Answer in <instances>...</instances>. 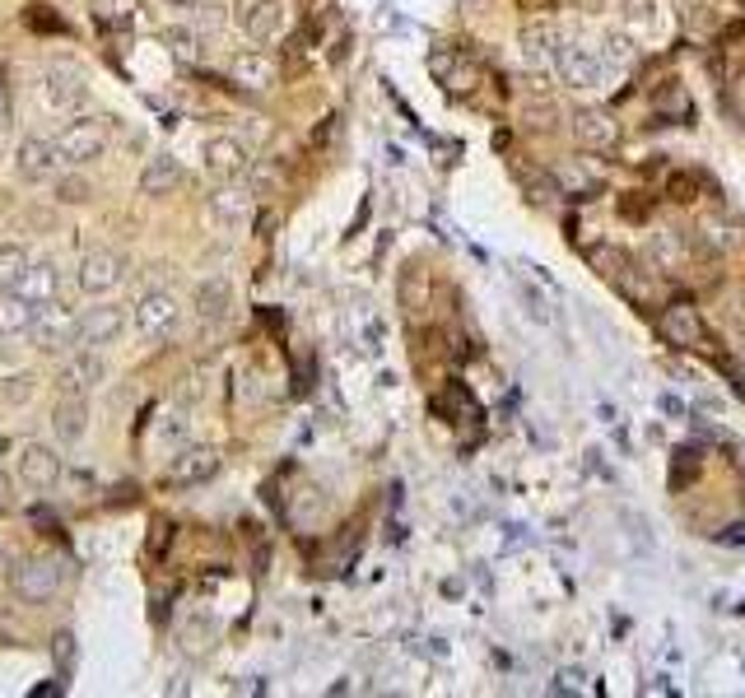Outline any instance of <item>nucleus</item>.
<instances>
[{"instance_id":"f03ea898","label":"nucleus","mask_w":745,"mask_h":698,"mask_svg":"<svg viewBox=\"0 0 745 698\" xmlns=\"http://www.w3.org/2000/svg\"><path fill=\"white\" fill-rule=\"evenodd\" d=\"M56 145H61V159L66 168H84V163H98L112 145V121L108 117H75L56 131Z\"/></svg>"},{"instance_id":"e433bc0d","label":"nucleus","mask_w":745,"mask_h":698,"mask_svg":"<svg viewBox=\"0 0 745 698\" xmlns=\"http://www.w3.org/2000/svg\"><path fill=\"white\" fill-rule=\"evenodd\" d=\"M522 5H527V10H550L555 0H522Z\"/></svg>"},{"instance_id":"2eb2a0df","label":"nucleus","mask_w":745,"mask_h":698,"mask_svg":"<svg viewBox=\"0 0 745 698\" xmlns=\"http://www.w3.org/2000/svg\"><path fill=\"white\" fill-rule=\"evenodd\" d=\"M559 61V75H564V84H573V89H596L601 84V61H596L592 52H583V47H559L555 52Z\"/></svg>"},{"instance_id":"7c9ffc66","label":"nucleus","mask_w":745,"mask_h":698,"mask_svg":"<svg viewBox=\"0 0 745 698\" xmlns=\"http://www.w3.org/2000/svg\"><path fill=\"white\" fill-rule=\"evenodd\" d=\"M657 410H662V415H685V405H680L671 391H662V396H657Z\"/></svg>"},{"instance_id":"c756f323","label":"nucleus","mask_w":745,"mask_h":698,"mask_svg":"<svg viewBox=\"0 0 745 698\" xmlns=\"http://www.w3.org/2000/svg\"><path fill=\"white\" fill-rule=\"evenodd\" d=\"M70 657H75V638L56 633V661H61V671H70Z\"/></svg>"},{"instance_id":"0eeeda50","label":"nucleus","mask_w":745,"mask_h":698,"mask_svg":"<svg viewBox=\"0 0 745 698\" xmlns=\"http://www.w3.org/2000/svg\"><path fill=\"white\" fill-rule=\"evenodd\" d=\"M33 340H38L42 349H70V345H80V312L70 308V303H61V298L42 303L38 322H33Z\"/></svg>"},{"instance_id":"412c9836","label":"nucleus","mask_w":745,"mask_h":698,"mask_svg":"<svg viewBox=\"0 0 745 698\" xmlns=\"http://www.w3.org/2000/svg\"><path fill=\"white\" fill-rule=\"evenodd\" d=\"M19 294H28L33 303H52V298H61V270H56V261L47 256V261H33L24 275V284H19Z\"/></svg>"},{"instance_id":"c9c22d12","label":"nucleus","mask_w":745,"mask_h":698,"mask_svg":"<svg viewBox=\"0 0 745 698\" xmlns=\"http://www.w3.org/2000/svg\"><path fill=\"white\" fill-rule=\"evenodd\" d=\"M163 5H168V10H196L201 0H163Z\"/></svg>"},{"instance_id":"423d86ee","label":"nucleus","mask_w":745,"mask_h":698,"mask_svg":"<svg viewBox=\"0 0 745 698\" xmlns=\"http://www.w3.org/2000/svg\"><path fill=\"white\" fill-rule=\"evenodd\" d=\"M61 587H66V568L56 564V559H24V564L14 568V596L28 605L52 601Z\"/></svg>"},{"instance_id":"393cba45","label":"nucleus","mask_w":745,"mask_h":698,"mask_svg":"<svg viewBox=\"0 0 745 698\" xmlns=\"http://www.w3.org/2000/svg\"><path fill=\"white\" fill-rule=\"evenodd\" d=\"M699 447H680L676 452V466H671V489H685L690 484V475H699Z\"/></svg>"},{"instance_id":"9b49d317","label":"nucleus","mask_w":745,"mask_h":698,"mask_svg":"<svg viewBox=\"0 0 745 698\" xmlns=\"http://www.w3.org/2000/svg\"><path fill=\"white\" fill-rule=\"evenodd\" d=\"M126 331V312L112 308V303H98V308L80 312V349H103Z\"/></svg>"},{"instance_id":"ddd939ff","label":"nucleus","mask_w":745,"mask_h":698,"mask_svg":"<svg viewBox=\"0 0 745 698\" xmlns=\"http://www.w3.org/2000/svg\"><path fill=\"white\" fill-rule=\"evenodd\" d=\"M205 168L219 177V182H238L247 173V145L233 140V135H215L205 140Z\"/></svg>"},{"instance_id":"a211bd4d","label":"nucleus","mask_w":745,"mask_h":698,"mask_svg":"<svg viewBox=\"0 0 745 698\" xmlns=\"http://www.w3.org/2000/svg\"><path fill=\"white\" fill-rule=\"evenodd\" d=\"M243 28H247V38H257V42H271L285 33V0H252L243 14Z\"/></svg>"},{"instance_id":"f257e3e1","label":"nucleus","mask_w":745,"mask_h":698,"mask_svg":"<svg viewBox=\"0 0 745 698\" xmlns=\"http://www.w3.org/2000/svg\"><path fill=\"white\" fill-rule=\"evenodd\" d=\"M657 336L666 340L671 349H685V354H718V340L708 336L704 317H699V308H694L690 298H671L662 308V317H657Z\"/></svg>"},{"instance_id":"6e6552de","label":"nucleus","mask_w":745,"mask_h":698,"mask_svg":"<svg viewBox=\"0 0 745 698\" xmlns=\"http://www.w3.org/2000/svg\"><path fill=\"white\" fill-rule=\"evenodd\" d=\"M61 475H66V461H61L56 447L24 443V452H19V480H24L33 494H52L56 484H61Z\"/></svg>"},{"instance_id":"bb28decb","label":"nucleus","mask_w":745,"mask_h":698,"mask_svg":"<svg viewBox=\"0 0 745 698\" xmlns=\"http://www.w3.org/2000/svg\"><path fill=\"white\" fill-rule=\"evenodd\" d=\"M215 210H219L224 219H243V215H247V196H243V191H219V196H215Z\"/></svg>"},{"instance_id":"2f4dec72","label":"nucleus","mask_w":745,"mask_h":698,"mask_svg":"<svg viewBox=\"0 0 745 698\" xmlns=\"http://www.w3.org/2000/svg\"><path fill=\"white\" fill-rule=\"evenodd\" d=\"M620 215H624V219H643V215H648V205L629 196V201H620Z\"/></svg>"},{"instance_id":"72a5a7b5","label":"nucleus","mask_w":745,"mask_h":698,"mask_svg":"<svg viewBox=\"0 0 745 698\" xmlns=\"http://www.w3.org/2000/svg\"><path fill=\"white\" fill-rule=\"evenodd\" d=\"M10 503H14V480L0 470V508H10Z\"/></svg>"},{"instance_id":"dca6fc26","label":"nucleus","mask_w":745,"mask_h":698,"mask_svg":"<svg viewBox=\"0 0 745 698\" xmlns=\"http://www.w3.org/2000/svg\"><path fill=\"white\" fill-rule=\"evenodd\" d=\"M182 182H187V173H182V163H177L173 154H154V159L140 168V191H145V196H173Z\"/></svg>"},{"instance_id":"f704fd0d","label":"nucleus","mask_w":745,"mask_h":698,"mask_svg":"<svg viewBox=\"0 0 745 698\" xmlns=\"http://www.w3.org/2000/svg\"><path fill=\"white\" fill-rule=\"evenodd\" d=\"M5 126H10V94L0 89V131H5Z\"/></svg>"},{"instance_id":"b1692460","label":"nucleus","mask_w":745,"mask_h":698,"mask_svg":"<svg viewBox=\"0 0 745 698\" xmlns=\"http://www.w3.org/2000/svg\"><path fill=\"white\" fill-rule=\"evenodd\" d=\"M219 470V457L210 447H187L182 452V466H177V480H210Z\"/></svg>"},{"instance_id":"7ed1b4c3","label":"nucleus","mask_w":745,"mask_h":698,"mask_svg":"<svg viewBox=\"0 0 745 698\" xmlns=\"http://www.w3.org/2000/svg\"><path fill=\"white\" fill-rule=\"evenodd\" d=\"M38 98H42V108H52V112H80L84 103H89V80H84V70L75 66H47V75H42L38 84Z\"/></svg>"},{"instance_id":"9d476101","label":"nucleus","mask_w":745,"mask_h":698,"mask_svg":"<svg viewBox=\"0 0 745 698\" xmlns=\"http://www.w3.org/2000/svg\"><path fill=\"white\" fill-rule=\"evenodd\" d=\"M610 284L620 289V298H629V303L643 308V312H652V308H657V298H662V275L648 270V266H638L634 256H629V261L610 275Z\"/></svg>"},{"instance_id":"a878e982","label":"nucleus","mask_w":745,"mask_h":698,"mask_svg":"<svg viewBox=\"0 0 745 698\" xmlns=\"http://www.w3.org/2000/svg\"><path fill=\"white\" fill-rule=\"evenodd\" d=\"M694 191H699V177H694V173H671V177H666V196H671L676 205H690Z\"/></svg>"},{"instance_id":"5701e85b","label":"nucleus","mask_w":745,"mask_h":698,"mask_svg":"<svg viewBox=\"0 0 745 698\" xmlns=\"http://www.w3.org/2000/svg\"><path fill=\"white\" fill-rule=\"evenodd\" d=\"M28 266H33V256H28L24 242H0V294H5V289H19Z\"/></svg>"},{"instance_id":"4468645a","label":"nucleus","mask_w":745,"mask_h":698,"mask_svg":"<svg viewBox=\"0 0 745 698\" xmlns=\"http://www.w3.org/2000/svg\"><path fill=\"white\" fill-rule=\"evenodd\" d=\"M33 322H38V303L19 289H5L0 294V336H33Z\"/></svg>"},{"instance_id":"4c0bfd02","label":"nucleus","mask_w":745,"mask_h":698,"mask_svg":"<svg viewBox=\"0 0 745 698\" xmlns=\"http://www.w3.org/2000/svg\"><path fill=\"white\" fill-rule=\"evenodd\" d=\"M0 452H10V438H0Z\"/></svg>"},{"instance_id":"6ab92c4d","label":"nucleus","mask_w":745,"mask_h":698,"mask_svg":"<svg viewBox=\"0 0 745 698\" xmlns=\"http://www.w3.org/2000/svg\"><path fill=\"white\" fill-rule=\"evenodd\" d=\"M573 135H578V145L583 149H610L615 145V135H620V126L610 121V112L583 108L578 117H573Z\"/></svg>"},{"instance_id":"20e7f679","label":"nucleus","mask_w":745,"mask_h":698,"mask_svg":"<svg viewBox=\"0 0 745 698\" xmlns=\"http://www.w3.org/2000/svg\"><path fill=\"white\" fill-rule=\"evenodd\" d=\"M14 173L24 177V182H56V177L66 173V159H61V145H56V135H28L19 154H14Z\"/></svg>"},{"instance_id":"473e14b6","label":"nucleus","mask_w":745,"mask_h":698,"mask_svg":"<svg viewBox=\"0 0 745 698\" xmlns=\"http://www.w3.org/2000/svg\"><path fill=\"white\" fill-rule=\"evenodd\" d=\"M722 545H745V522H736V526H727V531H722Z\"/></svg>"},{"instance_id":"1a4fd4ad","label":"nucleus","mask_w":745,"mask_h":698,"mask_svg":"<svg viewBox=\"0 0 745 698\" xmlns=\"http://www.w3.org/2000/svg\"><path fill=\"white\" fill-rule=\"evenodd\" d=\"M177 322H182V308H177V298L168 294V289H149V294L136 303V331L145 340L173 336Z\"/></svg>"},{"instance_id":"c85d7f7f","label":"nucleus","mask_w":745,"mask_h":698,"mask_svg":"<svg viewBox=\"0 0 745 698\" xmlns=\"http://www.w3.org/2000/svg\"><path fill=\"white\" fill-rule=\"evenodd\" d=\"M610 61H615V66H629V61H634V42L629 38H620V33H610Z\"/></svg>"},{"instance_id":"aec40b11","label":"nucleus","mask_w":745,"mask_h":698,"mask_svg":"<svg viewBox=\"0 0 745 698\" xmlns=\"http://www.w3.org/2000/svg\"><path fill=\"white\" fill-rule=\"evenodd\" d=\"M103 377H108V363L98 359V349H80V354L66 363L61 387H66V391H94Z\"/></svg>"},{"instance_id":"39448f33","label":"nucleus","mask_w":745,"mask_h":698,"mask_svg":"<svg viewBox=\"0 0 745 698\" xmlns=\"http://www.w3.org/2000/svg\"><path fill=\"white\" fill-rule=\"evenodd\" d=\"M126 280V261L117 252H108V247H94V252L80 256V266H75V284H80V294L89 298H103L112 294L117 284Z\"/></svg>"},{"instance_id":"cd10ccee","label":"nucleus","mask_w":745,"mask_h":698,"mask_svg":"<svg viewBox=\"0 0 745 698\" xmlns=\"http://www.w3.org/2000/svg\"><path fill=\"white\" fill-rule=\"evenodd\" d=\"M657 252H662V266H676L680 261V242L671 229H657Z\"/></svg>"},{"instance_id":"4be33fe9","label":"nucleus","mask_w":745,"mask_h":698,"mask_svg":"<svg viewBox=\"0 0 745 698\" xmlns=\"http://www.w3.org/2000/svg\"><path fill=\"white\" fill-rule=\"evenodd\" d=\"M191 303H196V317H201V322H219V317L229 312L233 294H229V284H224V280H201Z\"/></svg>"},{"instance_id":"f3484780","label":"nucleus","mask_w":745,"mask_h":698,"mask_svg":"<svg viewBox=\"0 0 745 698\" xmlns=\"http://www.w3.org/2000/svg\"><path fill=\"white\" fill-rule=\"evenodd\" d=\"M52 429L61 443H80L84 429H89V401H84V391H66V396L56 401Z\"/></svg>"},{"instance_id":"f8f14e48","label":"nucleus","mask_w":745,"mask_h":698,"mask_svg":"<svg viewBox=\"0 0 745 698\" xmlns=\"http://www.w3.org/2000/svg\"><path fill=\"white\" fill-rule=\"evenodd\" d=\"M229 75H233L238 84H243V89H271V84H280V66H275L271 52H261V47L233 52Z\"/></svg>"}]
</instances>
